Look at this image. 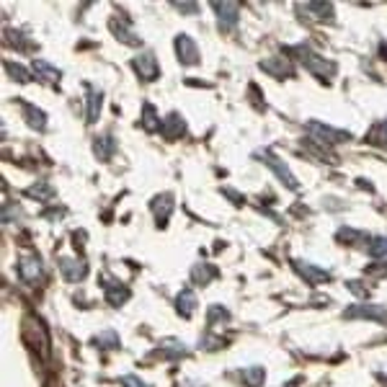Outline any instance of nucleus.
Here are the masks:
<instances>
[{
	"label": "nucleus",
	"mask_w": 387,
	"mask_h": 387,
	"mask_svg": "<svg viewBox=\"0 0 387 387\" xmlns=\"http://www.w3.org/2000/svg\"><path fill=\"white\" fill-rule=\"evenodd\" d=\"M292 52L297 54L299 57V63L305 65L307 70L313 72L315 78H320L323 83H328L331 78L336 75V63H331V60H325L323 54H318V52H313L310 47H305V44H297V47H292Z\"/></svg>",
	"instance_id": "obj_1"
},
{
	"label": "nucleus",
	"mask_w": 387,
	"mask_h": 387,
	"mask_svg": "<svg viewBox=\"0 0 387 387\" xmlns=\"http://www.w3.org/2000/svg\"><path fill=\"white\" fill-rule=\"evenodd\" d=\"M16 271L24 284H36V281H42V277H44V266H42V258H39L36 253H24V256H18Z\"/></svg>",
	"instance_id": "obj_2"
},
{
	"label": "nucleus",
	"mask_w": 387,
	"mask_h": 387,
	"mask_svg": "<svg viewBox=\"0 0 387 387\" xmlns=\"http://www.w3.org/2000/svg\"><path fill=\"white\" fill-rule=\"evenodd\" d=\"M258 158H263V163L269 165L271 171H274V176L287 186V189H292V191H299V181H297V176L295 173L289 171V165L281 158H277V155L271 153V150H261L258 153Z\"/></svg>",
	"instance_id": "obj_3"
},
{
	"label": "nucleus",
	"mask_w": 387,
	"mask_h": 387,
	"mask_svg": "<svg viewBox=\"0 0 387 387\" xmlns=\"http://www.w3.org/2000/svg\"><path fill=\"white\" fill-rule=\"evenodd\" d=\"M307 132L313 137H318L320 142L325 145H338V142H346V140H352V132H343V129H336V126H328L323 122H307Z\"/></svg>",
	"instance_id": "obj_4"
},
{
	"label": "nucleus",
	"mask_w": 387,
	"mask_h": 387,
	"mask_svg": "<svg viewBox=\"0 0 387 387\" xmlns=\"http://www.w3.org/2000/svg\"><path fill=\"white\" fill-rule=\"evenodd\" d=\"M132 67H135V72L145 83L158 81V75H160V65H158L153 52H140L135 60H132Z\"/></svg>",
	"instance_id": "obj_5"
},
{
	"label": "nucleus",
	"mask_w": 387,
	"mask_h": 387,
	"mask_svg": "<svg viewBox=\"0 0 387 387\" xmlns=\"http://www.w3.org/2000/svg\"><path fill=\"white\" fill-rule=\"evenodd\" d=\"M343 318L349 320H374V323H387V307L382 305H352Z\"/></svg>",
	"instance_id": "obj_6"
},
{
	"label": "nucleus",
	"mask_w": 387,
	"mask_h": 387,
	"mask_svg": "<svg viewBox=\"0 0 387 387\" xmlns=\"http://www.w3.org/2000/svg\"><path fill=\"white\" fill-rule=\"evenodd\" d=\"M220 28L222 31H233L238 26V18H240V3H212Z\"/></svg>",
	"instance_id": "obj_7"
},
{
	"label": "nucleus",
	"mask_w": 387,
	"mask_h": 387,
	"mask_svg": "<svg viewBox=\"0 0 387 387\" xmlns=\"http://www.w3.org/2000/svg\"><path fill=\"white\" fill-rule=\"evenodd\" d=\"M176 54H179L181 65H189V67L199 65V47L189 34L176 36Z\"/></svg>",
	"instance_id": "obj_8"
},
{
	"label": "nucleus",
	"mask_w": 387,
	"mask_h": 387,
	"mask_svg": "<svg viewBox=\"0 0 387 387\" xmlns=\"http://www.w3.org/2000/svg\"><path fill=\"white\" fill-rule=\"evenodd\" d=\"M295 269L302 279H307V284H323V281H331V271L320 269L315 263H307V261H295Z\"/></svg>",
	"instance_id": "obj_9"
},
{
	"label": "nucleus",
	"mask_w": 387,
	"mask_h": 387,
	"mask_svg": "<svg viewBox=\"0 0 387 387\" xmlns=\"http://www.w3.org/2000/svg\"><path fill=\"white\" fill-rule=\"evenodd\" d=\"M108 28H111V34L117 36L119 42H124V44H129V47H140V44H142L140 34H137L135 28L129 26L126 21H122V24H119V18H111V21H108Z\"/></svg>",
	"instance_id": "obj_10"
},
{
	"label": "nucleus",
	"mask_w": 387,
	"mask_h": 387,
	"mask_svg": "<svg viewBox=\"0 0 387 387\" xmlns=\"http://www.w3.org/2000/svg\"><path fill=\"white\" fill-rule=\"evenodd\" d=\"M258 67H261L263 72H269L271 78H292V75H295L292 63L284 60V57H269V60H263Z\"/></svg>",
	"instance_id": "obj_11"
},
{
	"label": "nucleus",
	"mask_w": 387,
	"mask_h": 387,
	"mask_svg": "<svg viewBox=\"0 0 387 387\" xmlns=\"http://www.w3.org/2000/svg\"><path fill=\"white\" fill-rule=\"evenodd\" d=\"M60 271H63V277L67 281H83L85 279V274H88L85 263H83L81 258H70V256H63V258H60Z\"/></svg>",
	"instance_id": "obj_12"
},
{
	"label": "nucleus",
	"mask_w": 387,
	"mask_h": 387,
	"mask_svg": "<svg viewBox=\"0 0 387 387\" xmlns=\"http://www.w3.org/2000/svg\"><path fill=\"white\" fill-rule=\"evenodd\" d=\"M18 106H21V114H24V119H26V124L31 126V129H44L47 114L42 108L34 106V104H28L26 99H18Z\"/></svg>",
	"instance_id": "obj_13"
},
{
	"label": "nucleus",
	"mask_w": 387,
	"mask_h": 387,
	"mask_svg": "<svg viewBox=\"0 0 387 387\" xmlns=\"http://www.w3.org/2000/svg\"><path fill=\"white\" fill-rule=\"evenodd\" d=\"M101 108H104V93L88 85V96H85V122L96 124L101 117Z\"/></svg>",
	"instance_id": "obj_14"
},
{
	"label": "nucleus",
	"mask_w": 387,
	"mask_h": 387,
	"mask_svg": "<svg viewBox=\"0 0 387 387\" xmlns=\"http://www.w3.org/2000/svg\"><path fill=\"white\" fill-rule=\"evenodd\" d=\"M160 132L165 140H179V137L186 135V122H183L179 114H168V117L163 119Z\"/></svg>",
	"instance_id": "obj_15"
},
{
	"label": "nucleus",
	"mask_w": 387,
	"mask_h": 387,
	"mask_svg": "<svg viewBox=\"0 0 387 387\" xmlns=\"http://www.w3.org/2000/svg\"><path fill=\"white\" fill-rule=\"evenodd\" d=\"M108 284L106 289H104V295H106V302L111 307H122L129 299V289L124 287V284H119V281L114 279H104Z\"/></svg>",
	"instance_id": "obj_16"
},
{
	"label": "nucleus",
	"mask_w": 387,
	"mask_h": 387,
	"mask_svg": "<svg viewBox=\"0 0 387 387\" xmlns=\"http://www.w3.org/2000/svg\"><path fill=\"white\" fill-rule=\"evenodd\" d=\"M197 307H199V302H197V295H194V289H181L179 292V297H176V310H179V315H183V318H191L194 313H197Z\"/></svg>",
	"instance_id": "obj_17"
},
{
	"label": "nucleus",
	"mask_w": 387,
	"mask_h": 387,
	"mask_svg": "<svg viewBox=\"0 0 387 387\" xmlns=\"http://www.w3.org/2000/svg\"><path fill=\"white\" fill-rule=\"evenodd\" d=\"M34 72L39 75V81L44 83H60L63 81V70H57L52 63H47V60H34Z\"/></svg>",
	"instance_id": "obj_18"
},
{
	"label": "nucleus",
	"mask_w": 387,
	"mask_h": 387,
	"mask_svg": "<svg viewBox=\"0 0 387 387\" xmlns=\"http://www.w3.org/2000/svg\"><path fill=\"white\" fill-rule=\"evenodd\" d=\"M150 209L155 212L158 222H165V220L171 217V212H173V197H171V194H158V197L153 199Z\"/></svg>",
	"instance_id": "obj_19"
},
{
	"label": "nucleus",
	"mask_w": 387,
	"mask_h": 387,
	"mask_svg": "<svg viewBox=\"0 0 387 387\" xmlns=\"http://www.w3.org/2000/svg\"><path fill=\"white\" fill-rule=\"evenodd\" d=\"M212 279H217V269L212 266V263H197V266L191 269V281H194V284L207 287Z\"/></svg>",
	"instance_id": "obj_20"
},
{
	"label": "nucleus",
	"mask_w": 387,
	"mask_h": 387,
	"mask_svg": "<svg viewBox=\"0 0 387 387\" xmlns=\"http://www.w3.org/2000/svg\"><path fill=\"white\" fill-rule=\"evenodd\" d=\"M114 150H117V142H114V137H111V135L96 137V142H93V153H96V158H101V160H108V158L114 155Z\"/></svg>",
	"instance_id": "obj_21"
},
{
	"label": "nucleus",
	"mask_w": 387,
	"mask_h": 387,
	"mask_svg": "<svg viewBox=\"0 0 387 387\" xmlns=\"http://www.w3.org/2000/svg\"><path fill=\"white\" fill-rule=\"evenodd\" d=\"M93 343L101 346V349H119V334L114 328H106V331L93 336Z\"/></svg>",
	"instance_id": "obj_22"
},
{
	"label": "nucleus",
	"mask_w": 387,
	"mask_h": 387,
	"mask_svg": "<svg viewBox=\"0 0 387 387\" xmlns=\"http://www.w3.org/2000/svg\"><path fill=\"white\" fill-rule=\"evenodd\" d=\"M299 8L313 13L315 21H331V16H334V6H328V3H307V6H299Z\"/></svg>",
	"instance_id": "obj_23"
},
{
	"label": "nucleus",
	"mask_w": 387,
	"mask_h": 387,
	"mask_svg": "<svg viewBox=\"0 0 387 387\" xmlns=\"http://www.w3.org/2000/svg\"><path fill=\"white\" fill-rule=\"evenodd\" d=\"M3 67H6V72H8L13 81H18V83H31V70H26L24 65H16L13 60H6V63H3Z\"/></svg>",
	"instance_id": "obj_24"
},
{
	"label": "nucleus",
	"mask_w": 387,
	"mask_h": 387,
	"mask_svg": "<svg viewBox=\"0 0 387 387\" xmlns=\"http://www.w3.org/2000/svg\"><path fill=\"white\" fill-rule=\"evenodd\" d=\"M243 382L248 387H261L263 382H266V370H263V367H245Z\"/></svg>",
	"instance_id": "obj_25"
},
{
	"label": "nucleus",
	"mask_w": 387,
	"mask_h": 387,
	"mask_svg": "<svg viewBox=\"0 0 387 387\" xmlns=\"http://www.w3.org/2000/svg\"><path fill=\"white\" fill-rule=\"evenodd\" d=\"M160 352H163V356H168V359H179V356L186 354V343L176 341V338H168V341L160 343Z\"/></svg>",
	"instance_id": "obj_26"
},
{
	"label": "nucleus",
	"mask_w": 387,
	"mask_h": 387,
	"mask_svg": "<svg viewBox=\"0 0 387 387\" xmlns=\"http://www.w3.org/2000/svg\"><path fill=\"white\" fill-rule=\"evenodd\" d=\"M207 320H209V328H215L217 331V325H225L227 320H230V313H227L222 305H212L207 313Z\"/></svg>",
	"instance_id": "obj_27"
},
{
	"label": "nucleus",
	"mask_w": 387,
	"mask_h": 387,
	"mask_svg": "<svg viewBox=\"0 0 387 387\" xmlns=\"http://www.w3.org/2000/svg\"><path fill=\"white\" fill-rule=\"evenodd\" d=\"M158 122H160V119H158V111H155V106L150 104V101H145V104H142V124H145V129H147V132H155V129H158Z\"/></svg>",
	"instance_id": "obj_28"
},
{
	"label": "nucleus",
	"mask_w": 387,
	"mask_h": 387,
	"mask_svg": "<svg viewBox=\"0 0 387 387\" xmlns=\"http://www.w3.org/2000/svg\"><path fill=\"white\" fill-rule=\"evenodd\" d=\"M367 142L379 145V147H387V119H385V122H379V124L372 129L370 135H367Z\"/></svg>",
	"instance_id": "obj_29"
},
{
	"label": "nucleus",
	"mask_w": 387,
	"mask_h": 387,
	"mask_svg": "<svg viewBox=\"0 0 387 387\" xmlns=\"http://www.w3.org/2000/svg\"><path fill=\"white\" fill-rule=\"evenodd\" d=\"M370 256L372 258H387V238L377 235V238H372L370 240Z\"/></svg>",
	"instance_id": "obj_30"
},
{
	"label": "nucleus",
	"mask_w": 387,
	"mask_h": 387,
	"mask_svg": "<svg viewBox=\"0 0 387 387\" xmlns=\"http://www.w3.org/2000/svg\"><path fill=\"white\" fill-rule=\"evenodd\" d=\"M28 197H34V199H49L54 194L52 186H44V181L39 183V186H31V189H26Z\"/></svg>",
	"instance_id": "obj_31"
},
{
	"label": "nucleus",
	"mask_w": 387,
	"mask_h": 387,
	"mask_svg": "<svg viewBox=\"0 0 387 387\" xmlns=\"http://www.w3.org/2000/svg\"><path fill=\"white\" fill-rule=\"evenodd\" d=\"M122 387H150V385L142 382L140 377H135V374H124V377H122Z\"/></svg>",
	"instance_id": "obj_32"
},
{
	"label": "nucleus",
	"mask_w": 387,
	"mask_h": 387,
	"mask_svg": "<svg viewBox=\"0 0 387 387\" xmlns=\"http://www.w3.org/2000/svg\"><path fill=\"white\" fill-rule=\"evenodd\" d=\"M173 8L181 10V13H197L199 6L197 3H173Z\"/></svg>",
	"instance_id": "obj_33"
}]
</instances>
